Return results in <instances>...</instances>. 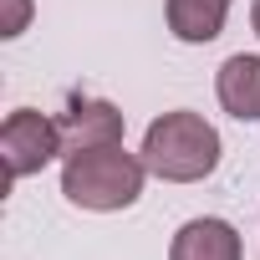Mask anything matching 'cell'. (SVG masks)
<instances>
[{
  "mask_svg": "<svg viewBox=\"0 0 260 260\" xmlns=\"http://www.w3.org/2000/svg\"><path fill=\"white\" fill-rule=\"evenodd\" d=\"M250 26H255V36H260V0H255V11H250Z\"/></svg>",
  "mask_w": 260,
  "mask_h": 260,
  "instance_id": "9",
  "label": "cell"
},
{
  "mask_svg": "<svg viewBox=\"0 0 260 260\" xmlns=\"http://www.w3.org/2000/svg\"><path fill=\"white\" fill-rule=\"evenodd\" d=\"M230 0H169V31L189 46H204L224 31Z\"/></svg>",
  "mask_w": 260,
  "mask_h": 260,
  "instance_id": "7",
  "label": "cell"
},
{
  "mask_svg": "<svg viewBox=\"0 0 260 260\" xmlns=\"http://www.w3.org/2000/svg\"><path fill=\"white\" fill-rule=\"evenodd\" d=\"M169 260H240V235L224 219H189L174 235Z\"/></svg>",
  "mask_w": 260,
  "mask_h": 260,
  "instance_id": "6",
  "label": "cell"
},
{
  "mask_svg": "<svg viewBox=\"0 0 260 260\" xmlns=\"http://www.w3.org/2000/svg\"><path fill=\"white\" fill-rule=\"evenodd\" d=\"M31 21V0H0V36H21Z\"/></svg>",
  "mask_w": 260,
  "mask_h": 260,
  "instance_id": "8",
  "label": "cell"
},
{
  "mask_svg": "<svg viewBox=\"0 0 260 260\" xmlns=\"http://www.w3.org/2000/svg\"><path fill=\"white\" fill-rule=\"evenodd\" d=\"M143 164L148 174L169 184H199L219 164V133L199 112H164L143 133Z\"/></svg>",
  "mask_w": 260,
  "mask_h": 260,
  "instance_id": "2",
  "label": "cell"
},
{
  "mask_svg": "<svg viewBox=\"0 0 260 260\" xmlns=\"http://www.w3.org/2000/svg\"><path fill=\"white\" fill-rule=\"evenodd\" d=\"M0 153H6V179H11V184L41 174L56 153H67L56 117H46V112H36V107H16L6 122H0Z\"/></svg>",
  "mask_w": 260,
  "mask_h": 260,
  "instance_id": "3",
  "label": "cell"
},
{
  "mask_svg": "<svg viewBox=\"0 0 260 260\" xmlns=\"http://www.w3.org/2000/svg\"><path fill=\"white\" fill-rule=\"evenodd\" d=\"M143 174H148V164H143L138 153H127L122 143L82 148V153H67L61 194H67L77 209L112 214V209L138 204V194H143Z\"/></svg>",
  "mask_w": 260,
  "mask_h": 260,
  "instance_id": "1",
  "label": "cell"
},
{
  "mask_svg": "<svg viewBox=\"0 0 260 260\" xmlns=\"http://www.w3.org/2000/svg\"><path fill=\"white\" fill-rule=\"evenodd\" d=\"M214 92H219V102H224L230 117L255 122L260 117V56H245V51L230 56L219 67V77H214Z\"/></svg>",
  "mask_w": 260,
  "mask_h": 260,
  "instance_id": "5",
  "label": "cell"
},
{
  "mask_svg": "<svg viewBox=\"0 0 260 260\" xmlns=\"http://www.w3.org/2000/svg\"><path fill=\"white\" fill-rule=\"evenodd\" d=\"M56 127H61V148H67V153L122 143V112H117L112 102H102V97H82V102H72V107L56 117Z\"/></svg>",
  "mask_w": 260,
  "mask_h": 260,
  "instance_id": "4",
  "label": "cell"
}]
</instances>
